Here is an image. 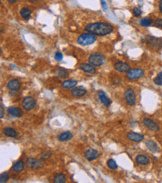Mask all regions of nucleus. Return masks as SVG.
<instances>
[{"label":"nucleus","instance_id":"28","mask_svg":"<svg viewBox=\"0 0 162 183\" xmlns=\"http://www.w3.org/2000/svg\"><path fill=\"white\" fill-rule=\"evenodd\" d=\"M107 166L109 167V169H112V170H116L118 168V165L116 164V162L113 159H109L107 161Z\"/></svg>","mask_w":162,"mask_h":183},{"label":"nucleus","instance_id":"4","mask_svg":"<svg viewBox=\"0 0 162 183\" xmlns=\"http://www.w3.org/2000/svg\"><path fill=\"white\" fill-rule=\"evenodd\" d=\"M88 61L90 64L94 65V66H101L105 63L106 57L101 53H93L88 57Z\"/></svg>","mask_w":162,"mask_h":183},{"label":"nucleus","instance_id":"30","mask_svg":"<svg viewBox=\"0 0 162 183\" xmlns=\"http://www.w3.org/2000/svg\"><path fill=\"white\" fill-rule=\"evenodd\" d=\"M8 179H9V175H8L7 172H3V173H1V175H0V182L1 183L7 182Z\"/></svg>","mask_w":162,"mask_h":183},{"label":"nucleus","instance_id":"29","mask_svg":"<svg viewBox=\"0 0 162 183\" xmlns=\"http://www.w3.org/2000/svg\"><path fill=\"white\" fill-rule=\"evenodd\" d=\"M132 14L133 16H135V17H139V16H141L142 14V10L140 9L139 7H134L132 9Z\"/></svg>","mask_w":162,"mask_h":183},{"label":"nucleus","instance_id":"26","mask_svg":"<svg viewBox=\"0 0 162 183\" xmlns=\"http://www.w3.org/2000/svg\"><path fill=\"white\" fill-rule=\"evenodd\" d=\"M66 176L64 175V174H62V173H57L55 176H54V178H53V182H55V183H65L66 182Z\"/></svg>","mask_w":162,"mask_h":183},{"label":"nucleus","instance_id":"6","mask_svg":"<svg viewBox=\"0 0 162 183\" xmlns=\"http://www.w3.org/2000/svg\"><path fill=\"white\" fill-rule=\"evenodd\" d=\"M143 75L144 70L141 69V68H133V69H130L126 73V77L129 80H136V79L141 78Z\"/></svg>","mask_w":162,"mask_h":183},{"label":"nucleus","instance_id":"23","mask_svg":"<svg viewBox=\"0 0 162 183\" xmlns=\"http://www.w3.org/2000/svg\"><path fill=\"white\" fill-rule=\"evenodd\" d=\"M146 146L151 152H153V153H156V152L159 151V146L157 145V143L154 142L153 140H147L146 141Z\"/></svg>","mask_w":162,"mask_h":183},{"label":"nucleus","instance_id":"31","mask_svg":"<svg viewBox=\"0 0 162 183\" xmlns=\"http://www.w3.org/2000/svg\"><path fill=\"white\" fill-rule=\"evenodd\" d=\"M51 155H52L51 152H44V153L40 154V158L42 160H46V159H48V158H50Z\"/></svg>","mask_w":162,"mask_h":183},{"label":"nucleus","instance_id":"24","mask_svg":"<svg viewBox=\"0 0 162 183\" xmlns=\"http://www.w3.org/2000/svg\"><path fill=\"white\" fill-rule=\"evenodd\" d=\"M72 137H73L72 133L69 132V131H65V132H62L61 134L58 135V140L65 142V141H69Z\"/></svg>","mask_w":162,"mask_h":183},{"label":"nucleus","instance_id":"34","mask_svg":"<svg viewBox=\"0 0 162 183\" xmlns=\"http://www.w3.org/2000/svg\"><path fill=\"white\" fill-rule=\"evenodd\" d=\"M154 83L157 85H162V78L160 76H157L156 78H154Z\"/></svg>","mask_w":162,"mask_h":183},{"label":"nucleus","instance_id":"2","mask_svg":"<svg viewBox=\"0 0 162 183\" xmlns=\"http://www.w3.org/2000/svg\"><path fill=\"white\" fill-rule=\"evenodd\" d=\"M96 41V36L94 34L92 33H84V34H81L80 36L77 38V42L78 44H80L82 46H87V45H90V44H93Z\"/></svg>","mask_w":162,"mask_h":183},{"label":"nucleus","instance_id":"37","mask_svg":"<svg viewBox=\"0 0 162 183\" xmlns=\"http://www.w3.org/2000/svg\"><path fill=\"white\" fill-rule=\"evenodd\" d=\"M159 11H160V13L162 14V0L159 1Z\"/></svg>","mask_w":162,"mask_h":183},{"label":"nucleus","instance_id":"13","mask_svg":"<svg viewBox=\"0 0 162 183\" xmlns=\"http://www.w3.org/2000/svg\"><path fill=\"white\" fill-rule=\"evenodd\" d=\"M127 139L133 142H141L144 140V136L142 134H139V133L130 131V132L127 133Z\"/></svg>","mask_w":162,"mask_h":183},{"label":"nucleus","instance_id":"38","mask_svg":"<svg viewBox=\"0 0 162 183\" xmlns=\"http://www.w3.org/2000/svg\"><path fill=\"white\" fill-rule=\"evenodd\" d=\"M8 2H9V3H11V4H13V3H15L16 1H17V0H7Z\"/></svg>","mask_w":162,"mask_h":183},{"label":"nucleus","instance_id":"35","mask_svg":"<svg viewBox=\"0 0 162 183\" xmlns=\"http://www.w3.org/2000/svg\"><path fill=\"white\" fill-rule=\"evenodd\" d=\"M100 2H101V4H102V7H103V9H104V10H107V9H108V7H107L106 2L104 1V0H100Z\"/></svg>","mask_w":162,"mask_h":183},{"label":"nucleus","instance_id":"14","mask_svg":"<svg viewBox=\"0 0 162 183\" xmlns=\"http://www.w3.org/2000/svg\"><path fill=\"white\" fill-rule=\"evenodd\" d=\"M6 86H7V88L9 90H11V91H16V90H18L20 88L21 83L18 79H11V80H9L7 82Z\"/></svg>","mask_w":162,"mask_h":183},{"label":"nucleus","instance_id":"7","mask_svg":"<svg viewBox=\"0 0 162 183\" xmlns=\"http://www.w3.org/2000/svg\"><path fill=\"white\" fill-rule=\"evenodd\" d=\"M124 98L129 106H134L136 103V95L132 88H127L124 92Z\"/></svg>","mask_w":162,"mask_h":183},{"label":"nucleus","instance_id":"17","mask_svg":"<svg viewBox=\"0 0 162 183\" xmlns=\"http://www.w3.org/2000/svg\"><path fill=\"white\" fill-rule=\"evenodd\" d=\"M135 161L137 164H139V165H147V164H149V162H150L149 158H148L146 155H143V154L137 155L135 158Z\"/></svg>","mask_w":162,"mask_h":183},{"label":"nucleus","instance_id":"39","mask_svg":"<svg viewBox=\"0 0 162 183\" xmlns=\"http://www.w3.org/2000/svg\"><path fill=\"white\" fill-rule=\"evenodd\" d=\"M29 1H30V2H36L37 0H29Z\"/></svg>","mask_w":162,"mask_h":183},{"label":"nucleus","instance_id":"1","mask_svg":"<svg viewBox=\"0 0 162 183\" xmlns=\"http://www.w3.org/2000/svg\"><path fill=\"white\" fill-rule=\"evenodd\" d=\"M84 29L85 31L89 32V33L104 36V35H107L113 31V26L106 22H95L87 24Z\"/></svg>","mask_w":162,"mask_h":183},{"label":"nucleus","instance_id":"20","mask_svg":"<svg viewBox=\"0 0 162 183\" xmlns=\"http://www.w3.org/2000/svg\"><path fill=\"white\" fill-rule=\"evenodd\" d=\"M69 70L65 69V68H62V67H58L57 69L54 71V73H55V75L57 77H60V78H65L67 77L68 75H69Z\"/></svg>","mask_w":162,"mask_h":183},{"label":"nucleus","instance_id":"22","mask_svg":"<svg viewBox=\"0 0 162 183\" xmlns=\"http://www.w3.org/2000/svg\"><path fill=\"white\" fill-rule=\"evenodd\" d=\"M25 165L26 164L23 162L22 160H18V161H16L14 164H13L12 170L14 171V172H16V173H20V172L23 170V168H24V166H25Z\"/></svg>","mask_w":162,"mask_h":183},{"label":"nucleus","instance_id":"10","mask_svg":"<svg viewBox=\"0 0 162 183\" xmlns=\"http://www.w3.org/2000/svg\"><path fill=\"white\" fill-rule=\"evenodd\" d=\"M114 68H115V70H117L118 72H121V73H127L128 71L131 69L130 65L123 61L116 62V63L114 64Z\"/></svg>","mask_w":162,"mask_h":183},{"label":"nucleus","instance_id":"8","mask_svg":"<svg viewBox=\"0 0 162 183\" xmlns=\"http://www.w3.org/2000/svg\"><path fill=\"white\" fill-rule=\"evenodd\" d=\"M35 105H36V101L33 97H25L22 101V107L27 111L32 110L35 107Z\"/></svg>","mask_w":162,"mask_h":183},{"label":"nucleus","instance_id":"18","mask_svg":"<svg viewBox=\"0 0 162 183\" xmlns=\"http://www.w3.org/2000/svg\"><path fill=\"white\" fill-rule=\"evenodd\" d=\"M3 133L7 136V137H11V138H16L18 136V132L12 127L3 128Z\"/></svg>","mask_w":162,"mask_h":183},{"label":"nucleus","instance_id":"12","mask_svg":"<svg viewBox=\"0 0 162 183\" xmlns=\"http://www.w3.org/2000/svg\"><path fill=\"white\" fill-rule=\"evenodd\" d=\"M99 156V152L95 149H92V148H88L85 151V158H86L88 161H93L95 160L96 158H98Z\"/></svg>","mask_w":162,"mask_h":183},{"label":"nucleus","instance_id":"27","mask_svg":"<svg viewBox=\"0 0 162 183\" xmlns=\"http://www.w3.org/2000/svg\"><path fill=\"white\" fill-rule=\"evenodd\" d=\"M152 23H153L152 19H150V18H143L140 21V25L144 26V27H149L150 25H152Z\"/></svg>","mask_w":162,"mask_h":183},{"label":"nucleus","instance_id":"5","mask_svg":"<svg viewBox=\"0 0 162 183\" xmlns=\"http://www.w3.org/2000/svg\"><path fill=\"white\" fill-rule=\"evenodd\" d=\"M25 164L27 166V168L38 170L41 167H43V160L41 158L40 159H36V158H33V157H29L26 159Z\"/></svg>","mask_w":162,"mask_h":183},{"label":"nucleus","instance_id":"33","mask_svg":"<svg viewBox=\"0 0 162 183\" xmlns=\"http://www.w3.org/2000/svg\"><path fill=\"white\" fill-rule=\"evenodd\" d=\"M54 58H55V60H57V61H61L62 58H63V55L61 52H56L55 55H54Z\"/></svg>","mask_w":162,"mask_h":183},{"label":"nucleus","instance_id":"3","mask_svg":"<svg viewBox=\"0 0 162 183\" xmlns=\"http://www.w3.org/2000/svg\"><path fill=\"white\" fill-rule=\"evenodd\" d=\"M144 42L152 49H160L162 47V39L152 35H146L144 38Z\"/></svg>","mask_w":162,"mask_h":183},{"label":"nucleus","instance_id":"32","mask_svg":"<svg viewBox=\"0 0 162 183\" xmlns=\"http://www.w3.org/2000/svg\"><path fill=\"white\" fill-rule=\"evenodd\" d=\"M154 26L157 27V28H161L162 29V18H158L154 21Z\"/></svg>","mask_w":162,"mask_h":183},{"label":"nucleus","instance_id":"19","mask_svg":"<svg viewBox=\"0 0 162 183\" xmlns=\"http://www.w3.org/2000/svg\"><path fill=\"white\" fill-rule=\"evenodd\" d=\"M76 85H77V81L74 79H67L62 82V87L65 89H72L76 87Z\"/></svg>","mask_w":162,"mask_h":183},{"label":"nucleus","instance_id":"15","mask_svg":"<svg viewBox=\"0 0 162 183\" xmlns=\"http://www.w3.org/2000/svg\"><path fill=\"white\" fill-rule=\"evenodd\" d=\"M87 93V90L83 87H74L71 90V95L74 97H81Z\"/></svg>","mask_w":162,"mask_h":183},{"label":"nucleus","instance_id":"21","mask_svg":"<svg viewBox=\"0 0 162 183\" xmlns=\"http://www.w3.org/2000/svg\"><path fill=\"white\" fill-rule=\"evenodd\" d=\"M80 69L85 73H89V74H94L96 72V69L94 68V65L92 64H82L80 66Z\"/></svg>","mask_w":162,"mask_h":183},{"label":"nucleus","instance_id":"16","mask_svg":"<svg viewBox=\"0 0 162 183\" xmlns=\"http://www.w3.org/2000/svg\"><path fill=\"white\" fill-rule=\"evenodd\" d=\"M7 111H8V113H9V115L14 116V117H21L23 114L22 110L18 107H15V106H10V107H8Z\"/></svg>","mask_w":162,"mask_h":183},{"label":"nucleus","instance_id":"9","mask_svg":"<svg viewBox=\"0 0 162 183\" xmlns=\"http://www.w3.org/2000/svg\"><path fill=\"white\" fill-rule=\"evenodd\" d=\"M142 123H143V125L145 127L148 128V129L151 130V131L157 132V131L159 130L158 124L156 123L155 121H153L152 119H150V118H144L143 120H142Z\"/></svg>","mask_w":162,"mask_h":183},{"label":"nucleus","instance_id":"11","mask_svg":"<svg viewBox=\"0 0 162 183\" xmlns=\"http://www.w3.org/2000/svg\"><path fill=\"white\" fill-rule=\"evenodd\" d=\"M97 96H98V99L100 100V102L102 103L103 105H105L106 107H108V106L111 104V99L109 97H107L105 92L102 91V90L97 92Z\"/></svg>","mask_w":162,"mask_h":183},{"label":"nucleus","instance_id":"36","mask_svg":"<svg viewBox=\"0 0 162 183\" xmlns=\"http://www.w3.org/2000/svg\"><path fill=\"white\" fill-rule=\"evenodd\" d=\"M0 117H1V118H3L4 117V106H3L2 103H1V116Z\"/></svg>","mask_w":162,"mask_h":183},{"label":"nucleus","instance_id":"25","mask_svg":"<svg viewBox=\"0 0 162 183\" xmlns=\"http://www.w3.org/2000/svg\"><path fill=\"white\" fill-rule=\"evenodd\" d=\"M20 15L23 19L28 20V19L31 17V10H30L29 8H27V7H23L22 9L20 10Z\"/></svg>","mask_w":162,"mask_h":183}]
</instances>
